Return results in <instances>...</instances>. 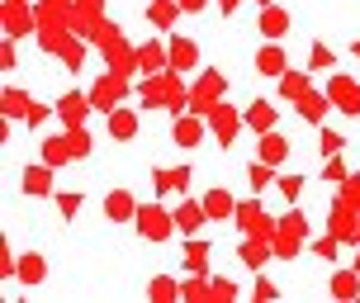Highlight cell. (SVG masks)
Wrapping results in <instances>:
<instances>
[{"label": "cell", "instance_id": "obj_36", "mask_svg": "<svg viewBox=\"0 0 360 303\" xmlns=\"http://www.w3.org/2000/svg\"><path fill=\"white\" fill-rule=\"evenodd\" d=\"M261 5H275V0H261Z\"/></svg>", "mask_w": 360, "mask_h": 303}, {"label": "cell", "instance_id": "obj_8", "mask_svg": "<svg viewBox=\"0 0 360 303\" xmlns=\"http://www.w3.org/2000/svg\"><path fill=\"white\" fill-rule=\"evenodd\" d=\"M204 218H209V214H204V204H180V209H176V228L180 232H199Z\"/></svg>", "mask_w": 360, "mask_h": 303}, {"label": "cell", "instance_id": "obj_27", "mask_svg": "<svg viewBox=\"0 0 360 303\" xmlns=\"http://www.w3.org/2000/svg\"><path fill=\"white\" fill-rule=\"evenodd\" d=\"M299 190H304V180H299V176H280V195H285V199H299Z\"/></svg>", "mask_w": 360, "mask_h": 303}, {"label": "cell", "instance_id": "obj_14", "mask_svg": "<svg viewBox=\"0 0 360 303\" xmlns=\"http://www.w3.org/2000/svg\"><path fill=\"white\" fill-rule=\"evenodd\" d=\"M185 185H190V171H185V166H180V171H157V190H166V195H171V190H185Z\"/></svg>", "mask_w": 360, "mask_h": 303}, {"label": "cell", "instance_id": "obj_35", "mask_svg": "<svg viewBox=\"0 0 360 303\" xmlns=\"http://www.w3.org/2000/svg\"><path fill=\"white\" fill-rule=\"evenodd\" d=\"M218 5H223V10H237V0H218Z\"/></svg>", "mask_w": 360, "mask_h": 303}, {"label": "cell", "instance_id": "obj_12", "mask_svg": "<svg viewBox=\"0 0 360 303\" xmlns=\"http://www.w3.org/2000/svg\"><path fill=\"white\" fill-rule=\"evenodd\" d=\"M256 67H261V76H280L285 72V53H280V48H261Z\"/></svg>", "mask_w": 360, "mask_h": 303}, {"label": "cell", "instance_id": "obj_16", "mask_svg": "<svg viewBox=\"0 0 360 303\" xmlns=\"http://www.w3.org/2000/svg\"><path fill=\"white\" fill-rule=\"evenodd\" d=\"M147 294H152V299H157V303H171V299H176V294H180V285H176V280H171V275H157Z\"/></svg>", "mask_w": 360, "mask_h": 303}, {"label": "cell", "instance_id": "obj_33", "mask_svg": "<svg viewBox=\"0 0 360 303\" xmlns=\"http://www.w3.org/2000/svg\"><path fill=\"white\" fill-rule=\"evenodd\" d=\"M327 62H332V53H327V48H313V72H323Z\"/></svg>", "mask_w": 360, "mask_h": 303}, {"label": "cell", "instance_id": "obj_3", "mask_svg": "<svg viewBox=\"0 0 360 303\" xmlns=\"http://www.w3.org/2000/svg\"><path fill=\"white\" fill-rule=\"evenodd\" d=\"M204 214L209 218H233L237 214L233 195H228V190H209V195H204Z\"/></svg>", "mask_w": 360, "mask_h": 303}, {"label": "cell", "instance_id": "obj_23", "mask_svg": "<svg viewBox=\"0 0 360 303\" xmlns=\"http://www.w3.org/2000/svg\"><path fill=\"white\" fill-rule=\"evenodd\" d=\"M299 114H304L308 124H318V119H323V95H304V105H299Z\"/></svg>", "mask_w": 360, "mask_h": 303}, {"label": "cell", "instance_id": "obj_1", "mask_svg": "<svg viewBox=\"0 0 360 303\" xmlns=\"http://www.w3.org/2000/svg\"><path fill=\"white\" fill-rule=\"evenodd\" d=\"M138 232L152 237V242H166V237L176 232V214H162L157 204H143V209H138Z\"/></svg>", "mask_w": 360, "mask_h": 303}, {"label": "cell", "instance_id": "obj_18", "mask_svg": "<svg viewBox=\"0 0 360 303\" xmlns=\"http://www.w3.org/2000/svg\"><path fill=\"white\" fill-rule=\"evenodd\" d=\"M171 67H195V43L176 38V43H171Z\"/></svg>", "mask_w": 360, "mask_h": 303}, {"label": "cell", "instance_id": "obj_38", "mask_svg": "<svg viewBox=\"0 0 360 303\" xmlns=\"http://www.w3.org/2000/svg\"><path fill=\"white\" fill-rule=\"evenodd\" d=\"M356 270H360V256H356Z\"/></svg>", "mask_w": 360, "mask_h": 303}, {"label": "cell", "instance_id": "obj_32", "mask_svg": "<svg viewBox=\"0 0 360 303\" xmlns=\"http://www.w3.org/2000/svg\"><path fill=\"white\" fill-rule=\"evenodd\" d=\"M323 176H327V180H342V176H346V171H342V161H337V157H327V166H323Z\"/></svg>", "mask_w": 360, "mask_h": 303}, {"label": "cell", "instance_id": "obj_19", "mask_svg": "<svg viewBox=\"0 0 360 303\" xmlns=\"http://www.w3.org/2000/svg\"><path fill=\"white\" fill-rule=\"evenodd\" d=\"M19 280H24V285H38V280H43V256H24V261H19Z\"/></svg>", "mask_w": 360, "mask_h": 303}, {"label": "cell", "instance_id": "obj_5", "mask_svg": "<svg viewBox=\"0 0 360 303\" xmlns=\"http://www.w3.org/2000/svg\"><path fill=\"white\" fill-rule=\"evenodd\" d=\"M332 294H337V299H356L360 294V270H337V275H332Z\"/></svg>", "mask_w": 360, "mask_h": 303}, {"label": "cell", "instance_id": "obj_31", "mask_svg": "<svg viewBox=\"0 0 360 303\" xmlns=\"http://www.w3.org/2000/svg\"><path fill=\"white\" fill-rule=\"evenodd\" d=\"M138 62H143V67H162V48H143Z\"/></svg>", "mask_w": 360, "mask_h": 303}, {"label": "cell", "instance_id": "obj_28", "mask_svg": "<svg viewBox=\"0 0 360 303\" xmlns=\"http://www.w3.org/2000/svg\"><path fill=\"white\" fill-rule=\"evenodd\" d=\"M209 294H214V299H233L237 285H233V280H214V285H209Z\"/></svg>", "mask_w": 360, "mask_h": 303}, {"label": "cell", "instance_id": "obj_4", "mask_svg": "<svg viewBox=\"0 0 360 303\" xmlns=\"http://www.w3.org/2000/svg\"><path fill=\"white\" fill-rule=\"evenodd\" d=\"M209 124H214V133H218V143H223V147L233 143V133H237V119H233V109L214 105V119H209Z\"/></svg>", "mask_w": 360, "mask_h": 303}, {"label": "cell", "instance_id": "obj_21", "mask_svg": "<svg viewBox=\"0 0 360 303\" xmlns=\"http://www.w3.org/2000/svg\"><path fill=\"white\" fill-rule=\"evenodd\" d=\"M266 256H270V251H266V242H247V247H242V261H247L252 270H261V266H266Z\"/></svg>", "mask_w": 360, "mask_h": 303}, {"label": "cell", "instance_id": "obj_9", "mask_svg": "<svg viewBox=\"0 0 360 303\" xmlns=\"http://www.w3.org/2000/svg\"><path fill=\"white\" fill-rule=\"evenodd\" d=\"M57 114H62V124L81 128V119H86V100H81V95H62V105H57Z\"/></svg>", "mask_w": 360, "mask_h": 303}, {"label": "cell", "instance_id": "obj_7", "mask_svg": "<svg viewBox=\"0 0 360 303\" xmlns=\"http://www.w3.org/2000/svg\"><path fill=\"white\" fill-rule=\"evenodd\" d=\"M109 133H114V138H133V133H138V114H133V109H114V114H109Z\"/></svg>", "mask_w": 360, "mask_h": 303}, {"label": "cell", "instance_id": "obj_20", "mask_svg": "<svg viewBox=\"0 0 360 303\" xmlns=\"http://www.w3.org/2000/svg\"><path fill=\"white\" fill-rule=\"evenodd\" d=\"M43 147H48V166H57V161L76 157V152H72V138H53V143H43Z\"/></svg>", "mask_w": 360, "mask_h": 303}, {"label": "cell", "instance_id": "obj_15", "mask_svg": "<svg viewBox=\"0 0 360 303\" xmlns=\"http://www.w3.org/2000/svg\"><path fill=\"white\" fill-rule=\"evenodd\" d=\"M109 218H119V223H124V218H138V209H133V199L124 195V190H119V195H109Z\"/></svg>", "mask_w": 360, "mask_h": 303}, {"label": "cell", "instance_id": "obj_11", "mask_svg": "<svg viewBox=\"0 0 360 303\" xmlns=\"http://www.w3.org/2000/svg\"><path fill=\"white\" fill-rule=\"evenodd\" d=\"M247 124H252V128H261V133H270V128H275V109H270L266 100H256V105L247 109Z\"/></svg>", "mask_w": 360, "mask_h": 303}, {"label": "cell", "instance_id": "obj_13", "mask_svg": "<svg viewBox=\"0 0 360 303\" xmlns=\"http://www.w3.org/2000/svg\"><path fill=\"white\" fill-rule=\"evenodd\" d=\"M285 157H289V143H285V138H275V133H266V143H261V161L275 166V161H285Z\"/></svg>", "mask_w": 360, "mask_h": 303}, {"label": "cell", "instance_id": "obj_29", "mask_svg": "<svg viewBox=\"0 0 360 303\" xmlns=\"http://www.w3.org/2000/svg\"><path fill=\"white\" fill-rule=\"evenodd\" d=\"M313 251H318V256H327V261H337V232H332V237H323Z\"/></svg>", "mask_w": 360, "mask_h": 303}, {"label": "cell", "instance_id": "obj_25", "mask_svg": "<svg viewBox=\"0 0 360 303\" xmlns=\"http://www.w3.org/2000/svg\"><path fill=\"white\" fill-rule=\"evenodd\" d=\"M342 133H332V128H327V133H323V143H318V152H323V157H337V152H342Z\"/></svg>", "mask_w": 360, "mask_h": 303}, {"label": "cell", "instance_id": "obj_37", "mask_svg": "<svg viewBox=\"0 0 360 303\" xmlns=\"http://www.w3.org/2000/svg\"><path fill=\"white\" fill-rule=\"evenodd\" d=\"M356 57H360V43H356Z\"/></svg>", "mask_w": 360, "mask_h": 303}, {"label": "cell", "instance_id": "obj_2", "mask_svg": "<svg viewBox=\"0 0 360 303\" xmlns=\"http://www.w3.org/2000/svg\"><path fill=\"white\" fill-rule=\"evenodd\" d=\"M237 228L242 232H261V237H270V218L261 214V204H237Z\"/></svg>", "mask_w": 360, "mask_h": 303}, {"label": "cell", "instance_id": "obj_26", "mask_svg": "<svg viewBox=\"0 0 360 303\" xmlns=\"http://www.w3.org/2000/svg\"><path fill=\"white\" fill-rule=\"evenodd\" d=\"M280 90L294 100V95H308V81H304V76H285V81H280Z\"/></svg>", "mask_w": 360, "mask_h": 303}, {"label": "cell", "instance_id": "obj_24", "mask_svg": "<svg viewBox=\"0 0 360 303\" xmlns=\"http://www.w3.org/2000/svg\"><path fill=\"white\" fill-rule=\"evenodd\" d=\"M176 10H180V0H157V5H152V19H157V24H171Z\"/></svg>", "mask_w": 360, "mask_h": 303}, {"label": "cell", "instance_id": "obj_34", "mask_svg": "<svg viewBox=\"0 0 360 303\" xmlns=\"http://www.w3.org/2000/svg\"><path fill=\"white\" fill-rule=\"evenodd\" d=\"M204 5H209V0H180V10H190V15H195V10H204Z\"/></svg>", "mask_w": 360, "mask_h": 303}, {"label": "cell", "instance_id": "obj_6", "mask_svg": "<svg viewBox=\"0 0 360 303\" xmlns=\"http://www.w3.org/2000/svg\"><path fill=\"white\" fill-rule=\"evenodd\" d=\"M289 29V15L280 10V5H266V15H261V34L266 38H280Z\"/></svg>", "mask_w": 360, "mask_h": 303}, {"label": "cell", "instance_id": "obj_30", "mask_svg": "<svg viewBox=\"0 0 360 303\" xmlns=\"http://www.w3.org/2000/svg\"><path fill=\"white\" fill-rule=\"evenodd\" d=\"M57 209H62V214L72 218L76 209H81V195H57Z\"/></svg>", "mask_w": 360, "mask_h": 303}, {"label": "cell", "instance_id": "obj_22", "mask_svg": "<svg viewBox=\"0 0 360 303\" xmlns=\"http://www.w3.org/2000/svg\"><path fill=\"white\" fill-rule=\"evenodd\" d=\"M185 266H190V270H195V275H199V270L209 266V247H204V242H195V247L185 251Z\"/></svg>", "mask_w": 360, "mask_h": 303}, {"label": "cell", "instance_id": "obj_17", "mask_svg": "<svg viewBox=\"0 0 360 303\" xmlns=\"http://www.w3.org/2000/svg\"><path fill=\"white\" fill-rule=\"evenodd\" d=\"M199 138H204V128H199V119H180V124H176V143H180V147H195Z\"/></svg>", "mask_w": 360, "mask_h": 303}, {"label": "cell", "instance_id": "obj_10", "mask_svg": "<svg viewBox=\"0 0 360 303\" xmlns=\"http://www.w3.org/2000/svg\"><path fill=\"white\" fill-rule=\"evenodd\" d=\"M24 190H29V195H48V190H53L48 166H29V171H24Z\"/></svg>", "mask_w": 360, "mask_h": 303}]
</instances>
